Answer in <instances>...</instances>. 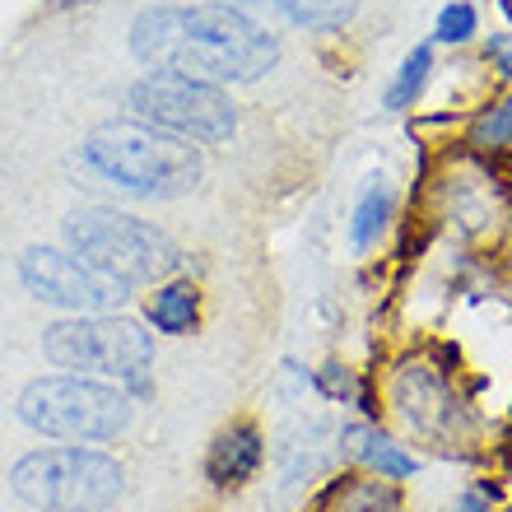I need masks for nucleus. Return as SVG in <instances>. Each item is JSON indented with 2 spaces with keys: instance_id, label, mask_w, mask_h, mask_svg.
<instances>
[{
  "instance_id": "nucleus-12",
  "label": "nucleus",
  "mask_w": 512,
  "mask_h": 512,
  "mask_svg": "<svg viewBox=\"0 0 512 512\" xmlns=\"http://www.w3.org/2000/svg\"><path fill=\"white\" fill-rule=\"evenodd\" d=\"M429 70H433V47H415V52H405L401 70H396V80L387 89V112H405L415 108V98L424 94V84H429Z\"/></svg>"
},
{
  "instance_id": "nucleus-14",
  "label": "nucleus",
  "mask_w": 512,
  "mask_h": 512,
  "mask_svg": "<svg viewBox=\"0 0 512 512\" xmlns=\"http://www.w3.org/2000/svg\"><path fill=\"white\" fill-rule=\"evenodd\" d=\"M345 438H350V443H359V457H364L378 475H387V480H405V475H415V457H405L401 447L391 443V438H382V433L350 429Z\"/></svg>"
},
{
  "instance_id": "nucleus-6",
  "label": "nucleus",
  "mask_w": 512,
  "mask_h": 512,
  "mask_svg": "<svg viewBox=\"0 0 512 512\" xmlns=\"http://www.w3.org/2000/svg\"><path fill=\"white\" fill-rule=\"evenodd\" d=\"M126 108L145 126L191 140V145H229L238 131L233 98L210 80H191L177 70H149L145 80L126 89Z\"/></svg>"
},
{
  "instance_id": "nucleus-7",
  "label": "nucleus",
  "mask_w": 512,
  "mask_h": 512,
  "mask_svg": "<svg viewBox=\"0 0 512 512\" xmlns=\"http://www.w3.org/2000/svg\"><path fill=\"white\" fill-rule=\"evenodd\" d=\"M42 354L56 368L122 378L140 391L145 373L154 368V336L140 322H131V317L89 312V317H70V322L47 326L42 331Z\"/></svg>"
},
{
  "instance_id": "nucleus-3",
  "label": "nucleus",
  "mask_w": 512,
  "mask_h": 512,
  "mask_svg": "<svg viewBox=\"0 0 512 512\" xmlns=\"http://www.w3.org/2000/svg\"><path fill=\"white\" fill-rule=\"evenodd\" d=\"M66 243L94 270L117 284H159L182 270V247L163 229L117 210H75L66 219Z\"/></svg>"
},
{
  "instance_id": "nucleus-15",
  "label": "nucleus",
  "mask_w": 512,
  "mask_h": 512,
  "mask_svg": "<svg viewBox=\"0 0 512 512\" xmlns=\"http://www.w3.org/2000/svg\"><path fill=\"white\" fill-rule=\"evenodd\" d=\"M475 33H480V14H475V5H466V0H452V5L438 14V28H433V38L452 42V47L471 42Z\"/></svg>"
},
{
  "instance_id": "nucleus-4",
  "label": "nucleus",
  "mask_w": 512,
  "mask_h": 512,
  "mask_svg": "<svg viewBox=\"0 0 512 512\" xmlns=\"http://www.w3.org/2000/svg\"><path fill=\"white\" fill-rule=\"evenodd\" d=\"M14 410L33 433L66 438V443H112L135 419V405L126 391L108 387V382H89L80 373L28 382Z\"/></svg>"
},
{
  "instance_id": "nucleus-5",
  "label": "nucleus",
  "mask_w": 512,
  "mask_h": 512,
  "mask_svg": "<svg viewBox=\"0 0 512 512\" xmlns=\"http://www.w3.org/2000/svg\"><path fill=\"white\" fill-rule=\"evenodd\" d=\"M10 489L42 512H108L126 489L122 466L89 447H42L14 461Z\"/></svg>"
},
{
  "instance_id": "nucleus-8",
  "label": "nucleus",
  "mask_w": 512,
  "mask_h": 512,
  "mask_svg": "<svg viewBox=\"0 0 512 512\" xmlns=\"http://www.w3.org/2000/svg\"><path fill=\"white\" fill-rule=\"evenodd\" d=\"M19 280L38 303L70 312H112L126 303V284L108 280L103 270L61 252V247H24L19 252Z\"/></svg>"
},
{
  "instance_id": "nucleus-9",
  "label": "nucleus",
  "mask_w": 512,
  "mask_h": 512,
  "mask_svg": "<svg viewBox=\"0 0 512 512\" xmlns=\"http://www.w3.org/2000/svg\"><path fill=\"white\" fill-rule=\"evenodd\" d=\"M266 461V438L252 419H238L229 429L215 433V443L205 452V480L215 489H243Z\"/></svg>"
},
{
  "instance_id": "nucleus-18",
  "label": "nucleus",
  "mask_w": 512,
  "mask_h": 512,
  "mask_svg": "<svg viewBox=\"0 0 512 512\" xmlns=\"http://www.w3.org/2000/svg\"><path fill=\"white\" fill-rule=\"evenodd\" d=\"M457 512H489V503H485V494H480V489H471V494H461V503H457Z\"/></svg>"
},
{
  "instance_id": "nucleus-11",
  "label": "nucleus",
  "mask_w": 512,
  "mask_h": 512,
  "mask_svg": "<svg viewBox=\"0 0 512 512\" xmlns=\"http://www.w3.org/2000/svg\"><path fill=\"white\" fill-rule=\"evenodd\" d=\"M275 10L298 28H312V33H336L359 14V0H270Z\"/></svg>"
},
{
  "instance_id": "nucleus-21",
  "label": "nucleus",
  "mask_w": 512,
  "mask_h": 512,
  "mask_svg": "<svg viewBox=\"0 0 512 512\" xmlns=\"http://www.w3.org/2000/svg\"><path fill=\"white\" fill-rule=\"evenodd\" d=\"M508 75H512V70H508Z\"/></svg>"
},
{
  "instance_id": "nucleus-17",
  "label": "nucleus",
  "mask_w": 512,
  "mask_h": 512,
  "mask_svg": "<svg viewBox=\"0 0 512 512\" xmlns=\"http://www.w3.org/2000/svg\"><path fill=\"white\" fill-rule=\"evenodd\" d=\"M489 56H494V66L508 75L512 70V38H489Z\"/></svg>"
},
{
  "instance_id": "nucleus-16",
  "label": "nucleus",
  "mask_w": 512,
  "mask_h": 512,
  "mask_svg": "<svg viewBox=\"0 0 512 512\" xmlns=\"http://www.w3.org/2000/svg\"><path fill=\"white\" fill-rule=\"evenodd\" d=\"M471 145H480V149L512 145V103H494L489 112H480V122L471 126Z\"/></svg>"
},
{
  "instance_id": "nucleus-1",
  "label": "nucleus",
  "mask_w": 512,
  "mask_h": 512,
  "mask_svg": "<svg viewBox=\"0 0 512 512\" xmlns=\"http://www.w3.org/2000/svg\"><path fill=\"white\" fill-rule=\"evenodd\" d=\"M131 52L154 70L210 84H252L275 70L280 42L229 5H149L131 24Z\"/></svg>"
},
{
  "instance_id": "nucleus-2",
  "label": "nucleus",
  "mask_w": 512,
  "mask_h": 512,
  "mask_svg": "<svg viewBox=\"0 0 512 512\" xmlns=\"http://www.w3.org/2000/svg\"><path fill=\"white\" fill-rule=\"evenodd\" d=\"M84 159L98 177L135 196H182L205 177L201 149L145 122L94 126L84 140Z\"/></svg>"
},
{
  "instance_id": "nucleus-19",
  "label": "nucleus",
  "mask_w": 512,
  "mask_h": 512,
  "mask_svg": "<svg viewBox=\"0 0 512 512\" xmlns=\"http://www.w3.org/2000/svg\"><path fill=\"white\" fill-rule=\"evenodd\" d=\"M503 14H508V19H512V0H503Z\"/></svg>"
},
{
  "instance_id": "nucleus-20",
  "label": "nucleus",
  "mask_w": 512,
  "mask_h": 512,
  "mask_svg": "<svg viewBox=\"0 0 512 512\" xmlns=\"http://www.w3.org/2000/svg\"><path fill=\"white\" fill-rule=\"evenodd\" d=\"M224 5H229V10H238V5H243V0H224Z\"/></svg>"
},
{
  "instance_id": "nucleus-13",
  "label": "nucleus",
  "mask_w": 512,
  "mask_h": 512,
  "mask_svg": "<svg viewBox=\"0 0 512 512\" xmlns=\"http://www.w3.org/2000/svg\"><path fill=\"white\" fill-rule=\"evenodd\" d=\"M391 219V191L387 187H368L364 196H359V205H354V219H350V243L354 252H368V247L382 238V229H387Z\"/></svg>"
},
{
  "instance_id": "nucleus-10",
  "label": "nucleus",
  "mask_w": 512,
  "mask_h": 512,
  "mask_svg": "<svg viewBox=\"0 0 512 512\" xmlns=\"http://www.w3.org/2000/svg\"><path fill=\"white\" fill-rule=\"evenodd\" d=\"M149 322L163 336H187L201 322V289L191 280H168L159 294L149 298Z\"/></svg>"
}]
</instances>
